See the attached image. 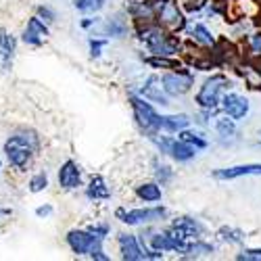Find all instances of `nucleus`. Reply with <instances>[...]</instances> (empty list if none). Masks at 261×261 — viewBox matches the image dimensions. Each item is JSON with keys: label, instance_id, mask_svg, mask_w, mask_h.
<instances>
[{"label": "nucleus", "instance_id": "9b49d317", "mask_svg": "<svg viewBox=\"0 0 261 261\" xmlns=\"http://www.w3.org/2000/svg\"><path fill=\"white\" fill-rule=\"evenodd\" d=\"M134 92H138L140 96H144L146 100H150L153 105H157V107H163V109H167V107H171V96H167V92L163 90V84H161V73H157V71H153V73H148L146 77H142L140 80V84L138 86H134L132 88Z\"/></svg>", "mask_w": 261, "mask_h": 261}, {"label": "nucleus", "instance_id": "c756f323", "mask_svg": "<svg viewBox=\"0 0 261 261\" xmlns=\"http://www.w3.org/2000/svg\"><path fill=\"white\" fill-rule=\"evenodd\" d=\"M109 44H111V40H109V38L98 36V34H90V38H88V53H90V59L98 61V59L105 55V50H107Z\"/></svg>", "mask_w": 261, "mask_h": 261}, {"label": "nucleus", "instance_id": "6e6552de", "mask_svg": "<svg viewBox=\"0 0 261 261\" xmlns=\"http://www.w3.org/2000/svg\"><path fill=\"white\" fill-rule=\"evenodd\" d=\"M155 21H157L161 28H165V30H169V32H173V34L184 36L190 19H188V15L184 13L180 0H165L163 5H159V7L155 9Z\"/></svg>", "mask_w": 261, "mask_h": 261}, {"label": "nucleus", "instance_id": "6ab92c4d", "mask_svg": "<svg viewBox=\"0 0 261 261\" xmlns=\"http://www.w3.org/2000/svg\"><path fill=\"white\" fill-rule=\"evenodd\" d=\"M84 197L88 203H105L113 197V190L102 173H92L88 182L84 184Z\"/></svg>", "mask_w": 261, "mask_h": 261}, {"label": "nucleus", "instance_id": "393cba45", "mask_svg": "<svg viewBox=\"0 0 261 261\" xmlns=\"http://www.w3.org/2000/svg\"><path fill=\"white\" fill-rule=\"evenodd\" d=\"M215 241L220 245H226V247H243L247 241V232L243 228L224 224L215 230Z\"/></svg>", "mask_w": 261, "mask_h": 261}, {"label": "nucleus", "instance_id": "a211bd4d", "mask_svg": "<svg viewBox=\"0 0 261 261\" xmlns=\"http://www.w3.org/2000/svg\"><path fill=\"white\" fill-rule=\"evenodd\" d=\"M249 176H261V163H241V165L211 169V178L217 182H232V180L249 178Z\"/></svg>", "mask_w": 261, "mask_h": 261}, {"label": "nucleus", "instance_id": "e433bc0d", "mask_svg": "<svg viewBox=\"0 0 261 261\" xmlns=\"http://www.w3.org/2000/svg\"><path fill=\"white\" fill-rule=\"evenodd\" d=\"M98 23H100V17H90V15H86L84 19H80V28L84 30V32H94L96 28H98Z\"/></svg>", "mask_w": 261, "mask_h": 261}, {"label": "nucleus", "instance_id": "b1692460", "mask_svg": "<svg viewBox=\"0 0 261 261\" xmlns=\"http://www.w3.org/2000/svg\"><path fill=\"white\" fill-rule=\"evenodd\" d=\"M150 171H153V180H157L163 188L176 180V169H173V165L167 163L163 159V155H159V153L153 155V159H150Z\"/></svg>", "mask_w": 261, "mask_h": 261}, {"label": "nucleus", "instance_id": "2f4dec72", "mask_svg": "<svg viewBox=\"0 0 261 261\" xmlns=\"http://www.w3.org/2000/svg\"><path fill=\"white\" fill-rule=\"evenodd\" d=\"M107 7V0H73V9L82 15H98Z\"/></svg>", "mask_w": 261, "mask_h": 261}, {"label": "nucleus", "instance_id": "39448f33", "mask_svg": "<svg viewBox=\"0 0 261 261\" xmlns=\"http://www.w3.org/2000/svg\"><path fill=\"white\" fill-rule=\"evenodd\" d=\"M127 102L132 109V117H134V125L138 127V132L148 140L150 136H155L161 132V115L157 111V105H153L150 100H146L144 96H140L138 92L129 90L127 92Z\"/></svg>", "mask_w": 261, "mask_h": 261}, {"label": "nucleus", "instance_id": "1a4fd4ad", "mask_svg": "<svg viewBox=\"0 0 261 261\" xmlns=\"http://www.w3.org/2000/svg\"><path fill=\"white\" fill-rule=\"evenodd\" d=\"M167 228L173 234H178L186 243H192V241H197V238H205L207 232H209V228H207V224L203 220H199L197 215H188V213L169 217Z\"/></svg>", "mask_w": 261, "mask_h": 261}, {"label": "nucleus", "instance_id": "473e14b6", "mask_svg": "<svg viewBox=\"0 0 261 261\" xmlns=\"http://www.w3.org/2000/svg\"><path fill=\"white\" fill-rule=\"evenodd\" d=\"M180 5L184 9V13L188 15V19H201L209 0H180Z\"/></svg>", "mask_w": 261, "mask_h": 261}, {"label": "nucleus", "instance_id": "ea45409f", "mask_svg": "<svg viewBox=\"0 0 261 261\" xmlns=\"http://www.w3.org/2000/svg\"><path fill=\"white\" fill-rule=\"evenodd\" d=\"M257 136H259V142H261V127H259V132H257Z\"/></svg>", "mask_w": 261, "mask_h": 261}, {"label": "nucleus", "instance_id": "dca6fc26", "mask_svg": "<svg viewBox=\"0 0 261 261\" xmlns=\"http://www.w3.org/2000/svg\"><path fill=\"white\" fill-rule=\"evenodd\" d=\"M48 36H50V25L38 15H32L28 19L23 32H21V42L30 48H40V46H44Z\"/></svg>", "mask_w": 261, "mask_h": 261}, {"label": "nucleus", "instance_id": "423d86ee", "mask_svg": "<svg viewBox=\"0 0 261 261\" xmlns=\"http://www.w3.org/2000/svg\"><path fill=\"white\" fill-rule=\"evenodd\" d=\"M148 142L155 146V150L159 155L171 159L173 163L178 165H186V163H192L194 159H197L199 150L192 148L188 142H184L180 136L176 134H165V132H159L155 136H150Z\"/></svg>", "mask_w": 261, "mask_h": 261}, {"label": "nucleus", "instance_id": "bb28decb", "mask_svg": "<svg viewBox=\"0 0 261 261\" xmlns=\"http://www.w3.org/2000/svg\"><path fill=\"white\" fill-rule=\"evenodd\" d=\"M217 253V245L207 241V238H197V241L188 243L184 255L180 259H209Z\"/></svg>", "mask_w": 261, "mask_h": 261}, {"label": "nucleus", "instance_id": "7ed1b4c3", "mask_svg": "<svg viewBox=\"0 0 261 261\" xmlns=\"http://www.w3.org/2000/svg\"><path fill=\"white\" fill-rule=\"evenodd\" d=\"M234 86H236L234 77H230L226 71H213L201 82L199 90L194 92V105H197V109H213V111H217L224 94L234 90Z\"/></svg>", "mask_w": 261, "mask_h": 261}, {"label": "nucleus", "instance_id": "2eb2a0df", "mask_svg": "<svg viewBox=\"0 0 261 261\" xmlns=\"http://www.w3.org/2000/svg\"><path fill=\"white\" fill-rule=\"evenodd\" d=\"M115 243H117L119 259H123V261H146V251H144V247L140 243L138 234L119 232L115 236Z\"/></svg>", "mask_w": 261, "mask_h": 261}, {"label": "nucleus", "instance_id": "f257e3e1", "mask_svg": "<svg viewBox=\"0 0 261 261\" xmlns=\"http://www.w3.org/2000/svg\"><path fill=\"white\" fill-rule=\"evenodd\" d=\"M40 150H42V136L38 134V129L28 125L15 127L3 142V153L7 163L19 173H25L32 167L34 159L40 155Z\"/></svg>", "mask_w": 261, "mask_h": 261}, {"label": "nucleus", "instance_id": "9d476101", "mask_svg": "<svg viewBox=\"0 0 261 261\" xmlns=\"http://www.w3.org/2000/svg\"><path fill=\"white\" fill-rule=\"evenodd\" d=\"M134 32V23H132V19H129L123 9L113 13V15H109L105 19H100V23L98 28L92 32V34H98V36H105L109 40H125L129 38Z\"/></svg>", "mask_w": 261, "mask_h": 261}, {"label": "nucleus", "instance_id": "ddd939ff", "mask_svg": "<svg viewBox=\"0 0 261 261\" xmlns=\"http://www.w3.org/2000/svg\"><path fill=\"white\" fill-rule=\"evenodd\" d=\"M220 111L228 117H232L234 121H245L249 115H251V100L249 96L236 92V90H230L224 94L222 98V105H220Z\"/></svg>", "mask_w": 261, "mask_h": 261}, {"label": "nucleus", "instance_id": "cd10ccee", "mask_svg": "<svg viewBox=\"0 0 261 261\" xmlns=\"http://www.w3.org/2000/svg\"><path fill=\"white\" fill-rule=\"evenodd\" d=\"M176 136H180L184 142H188L192 148H197L199 153H203V150H207L209 146H211V140H209V136H207V129H201V127H197V125H190V127H186V129H182L180 134H176Z\"/></svg>", "mask_w": 261, "mask_h": 261}, {"label": "nucleus", "instance_id": "72a5a7b5", "mask_svg": "<svg viewBox=\"0 0 261 261\" xmlns=\"http://www.w3.org/2000/svg\"><path fill=\"white\" fill-rule=\"evenodd\" d=\"M236 261H261V247H243L234 255Z\"/></svg>", "mask_w": 261, "mask_h": 261}, {"label": "nucleus", "instance_id": "f03ea898", "mask_svg": "<svg viewBox=\"0 0 261 261\" xmlns=\"http://www.w3.org/2000/svg\"><path fill=\"white\" fill-rule=\"evenodd\" d=\"M132 36L148 55H165V57H180L184 53V36L173 34L161 28L157 21H142L134 23Z\"/></svg>", "mask_w": 261, "mask_h": 261}, {"label": "nucleus", "instance_id": "f704fd0d", "mask_svg": "<svg viewBox=\"0 0 261 261\" xmlns=\"http://www.w3.org/2000/svg\"><path fill=\"white\" fill-rule=\"evenodd\" d=\"M86 228H88L94 236L102 238V241H107V238L111 236V224H109V222H92V224H88Z\"/></svg>", "mask_w": 261, "mask_h": 261}, {"label": "nucleus", "instance_id": "58836bf2", "mask_svg": "<svg viewBox=\"0 0 261 261\" xmlns=\"http://www.w3.org/2000/svg\"><path fill=\"white\" fill-rule=\"evenodd\" d=\"M7 217H13V209L11 207H0V220H7Z\"/></svg>", "mask_w": 261, "mask_h": 261}, {"label": "nucleus", "instance_id": "aec40b11", "mask_svg": "<svg viewBox=\"0 0 261 261\" xmlns=\"http://www.w3.org/2000/svg\"><path fill=\"white\" fill-rule=\"evenodd\" d=\"M184 38L190 40L192 44L201 46V48H211L215 44V40H217V36L211 32V28L207 23H203V21H199V19L197 21H194V19L188 21V28L184 32Z\"/></svg>", "mask_w": 261, "mask_h": 261}, {"label": "nucleus", "instance_id": "4be33fe9", "mask_svg": "<svg viewBox=\"0 0 261 261\" xmlns=\"http://www.w3.org/2000/svg\"><path fill=\"white\" fill-rule=\"evenodd\" d=\"M134 197L142 205H155L163 201V186L157 180H144L134 186Z\"/></svg>", "mask_w": 261, "mask_h": 261}, {"label": "nucleus", "instance_id": "0eeeda50", "mask_svg": "<svg viewBox=\"0 0 261 261\" xmlns=\"http://www.w3.org/2000/svg\"><path fill=\"white\" fill-rule=\"evenodd\" d=\"M161 84H163V90L167 92V96L182 98L192 92L194 84H197V73H194V69H190L188 65H182L178 69L161 71Z\"/></svg>", "mask_w": 261, "mask_h": 261}, {"label": "nucleus", "instance_id": "f8f14e48", "mask_svg": "<svg viewBox=\"0 0 261 261\" xmlns=\"http://www.w3.org/2000/svg\"><path fill=\"white\" fill-rule=\"evenodd\" d=\"M213 132L217 136V144H220L222 148H232L236 146L238 142H241V129H238V121H234L232 117L224 115L220 111V115H217L213 119Z\"/></svg>", "mask_w": 261, "mask_h": 261}, {"label": "nucleus", "instance_id": "7c9ffc66", "mask_svg": "<svg viewBox=\"0 0 261 261\" xmlns=\"http://www.w3.org/2000/svg\"><path fill=\"white\" fill-rule=\"evenodd\" d=\"M243 42L247 44V50H249L251 59H261V28H253L243 38Z\"/></svg>", "mask_w": 261, "mask_h": 261}, {"label": "nucleus", "instance_id": "20e7f679", "mask_svg": "<svg viewBox=\"0 0 261 261\" xmlns=\"http://www.w3.org/2000/svg\"><path fill=\"white\" fill-rule=\"evenodd\" d=\"M113 217L127 228H142V226H159L165 224L171 213L165 205L155 203V205H140V207H117L113 211Z\"/></svg>", "mask_w": 261, "mask_h": 261}, {"label": "nucleus", "instance_id": "c9c22d12", "mask_svg": "<svg viewBox=\"0 0 261 261\" xmlns=\"http://www.w3.org/2000/svg\"><path fill=\"white\" fill-rule=\"evenodd\" d=\"M36 15H38L40 19H44L48 25H53L55 21H57V11H55L50 5H46V3H44V5H38V7H36Z\"/></svg>", "mask_w": 261, "mask_h": 261}, {"label": "nucleus", "instance_id": "4468645a", "mask_svg": "<svg viewBox=\"0 0 261 261\" xmlns=\"http://www.w3.org/2000/svg\"><path fill=\"white\" fill-rule=\"evenodd\" d=\"M57 184L65 192H73L84 186V171L75 159H65L57 169Z\"/></svg>", "mask_w": 261, "mask_h": 261}, {"label": "nucleus", "instance_id": "5701e85b", "mask_svg": "<svg viewBox=\"0 0 261 261\" xmlns=\"http://www.w3.org/2000/svg\"><path fill=\"white\" fill-rule=\"evenodd\" d=\"M140 63L150 67L153 71H169L182 67V57H165V55H140Z\"/></svg>", "mask_w": 261, "mask_h": 261}, {"label": "nucleus", "instance_id": "a878e982", "mask_svg": "<svg viewBox=\"0 0 261 261\" xmlns=\"http://www.w3.org/2000/svg\"><path fill=\"white\" fill-rule=\"evenodd\" d=\"M192 125V115L188 113H165L161 115V132L165 134H180L182 129Z\"/></svg>", "mask_w": 261, "mask_h": 261}, {"label": "nucleus", "instance_id": "4c0bfd02", "mask_svg": "<svg viewBox=\"0 0 261 261\" xmlns=\"http://www.w3.org/2000/svg\"><path fill=\"white\" fill-rule=\"evenodd\" d=\"M34 213H36L38 220H48V217H53V213H55V207L50 203H44V205H38Z\"/></svg>", "mask_w": 261, "mask_h": 261}, {"label": "nucleus", "instance_id": "c85d7f7f", "mask_svg": "<svg viewBox=\"0 0 261 261\" xmlns=\"http://www.w3.org/2000/svg\"><path fill=\"white\" fill-rule=\"evenodd\" d=\"M48 186H50V176H48L46 169H38L36 173H32L30 180H28V190H30L32 194L44 192Z\"/></svg>", "mask_w": 261, "mask_h": 261}, {"label": "nucleus", "instance_id": "f3484780", "mask_svg": "<svg viewBox=\"0 0 261 261\" xmlns=\"http://www.w3.org/2000/svg\"><path fill=\"white\" fill-rule=\"evenodd\" d=\"M96 241H98V236H94L88 228H71L67 234H65V245H67V249L75 257H88V253Z\"/></svg>", "mask_w": 261, "mask_h": 261}, {"label": "nucleus", "instance_id": "a19ab883", "mask_svg": "<svg viewBox=\"0 0 261 261\" xmlns=\"http://www.w3.org/2000/svg\"><path fill=\"white\" fill-rule=\"evenodd\" d=\"M0 171H3V159H0Z\"/></svg>", "mask_w": 261, "mask_h": 261}, {"label": "nucleus", "instance_id": "412c9836", "mask_svg": "<svg viewBox=\"0 0 261 261\" xmlns=\"http://www.w3.org/2000/svg\"><path fill=\"white\" fill-rule=\"evenodd\" d=\"M19 40L5 28H0V71H11L13 69V61L17 55Z\"/></svg>", "mask_w": 261, "mask_h": 261}]
</instances>
